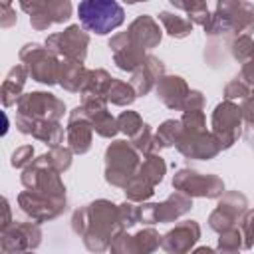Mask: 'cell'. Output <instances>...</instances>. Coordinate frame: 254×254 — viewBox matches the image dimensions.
<instances>
[{"instance_id": "cell-1", "label": "cell", "mask_w": 254, "mask_h": 254, "mask_svg": "<svg viewBox=\"0 0 254 254\" xmlns=\"http://www.w3.org/2000/svg\"><path fill=\"white\" fill-rule=\"evenodd\" d=\"M71 222L73 230L85 238V246L89 250H99L97 240H103L105 246L111 244V240H115L125 228L119 206L111 204L109 200H95L85 208L75 210Z\"/></svg>"}, {"instance_id": "cell-2", "label": "cell", "mask_w": 254, "mask_h": 254, "mask_svg": "<svg viewBox=\"0 0 254 254\" xmlns=\"http://www.w3.org/2000/svg\"><path fill=\"white\" fill-rule=\"evenodd\" d=\"M64 111H65V107L56 95L44 93V91H34V93L22 95L18 99L16 125L22 133H30L32 121H58L64 115Z\"/></svg>"}, {"instance_id": "cell-3", "label": "cell", "mask_w": 254, "mask_h": 254, "mask_svg": "<svg viewBox=\"0 0 254 254\" xmlns=\"http://www.w3.org/2000/svg\"><path fill=\"white\" fill-rule=\"evenodd\" d=\"M77 16L85 30L99 36L113 32L125 20V12L117 0H81L77 6Z\"/></svg>"}, {"instance_id": "cell-4", "label": "cell", "mask_w": 254, "mask_h": 254, "mask_svg": "<svg viewBox=\"0 0 254 254\" xmlns=\"http://www.w3.org/2000/svg\"><path fill=\"white\" fill-rule=\"evenodd\" d=\"M139 171V153L127 141H115L105 151V181L125 189L131 177Z\"/></svg>"}, {"instance_id": "cell-5", "label": "cell", "mask_w": 254, "mask_h": 254, "mask_svg": "<svg viewBox=\"0 0 254 254\" xmlns=\"http://www.w3.org/2000/svg\"><path fill=\"white\" fill-rule=\"evenodd\" d=\"M48 48H42L38 44H26L20 50V60L24 62L28 73L42 83H58L60 79V62L54 58Z\"/></svg>"}, {"instance_id": "cell-6", "label": "cell", "mask_w": 254, "mask_h": 254, "mask_svg": "<svg viewBox=\"0 0 254 254\" xmlns=\"http://www.w3.org/2000/svg\"><path fill=\"white\" fill-rule=\"evenodd\" d=\"M212 133L222 149L232 147L242 135V109L230 99L216 105L212 113Z\"/></svg>"}, {"instance_id": "cell-7", "label": "cell", "mask_w": 254, "mask_h": 254, "mask_svg": "<svg viewBox=\"0 0 254 254\" xmlns=\"http://www.w3.org/2000/svg\"><path fill=\"white\" fill-rule=\"evenodd\" d=\"M173 187L187 192L189 196H206V198H216L224 190V183L216 175H200L190 169L179 171L173 179Z\"/></svg>"}, {"instance_id": "cell-8", "label": "cell", "mask_w": 254, "mask_h": 254, "mask_svg": "<svg viewBox=\"0 0 254 254\" xmlns=\"http://www.w3.org/2000/svg\"><path fill=\"white\" fill-rule=\"evenodd\" d=\"M87 44L89 38L83 30H79V26H69L62 34H52L46 40V48L52 54L64 56V60H77V62L85 60Z\"/></svg>"}, {"instance_id": "cell-9", "label": "cell", "mask_w": 254, "mask_h": 254, "mask_svg": "<svg viewBox=\"0 0 254 254\" xmlns=\"http://www.w3.org/2000/svg\"><path fill=\"white\" fill-rule=\"evenodd\" d=\"M18 202L22 206V210L26 214H30L34 220H50L56 218L64 208H65V198H56V196H48L44 192L32 190L28 189L26 192H22L18 196Z\"/></svg>"}, {"instance_id": "cell-10", "label": "cell", "mask_w": 254, "mask_h": 254, "mask_svg": "<svg viewBox=\"0 0 254 254\" xmlns=\"http://www.w3.org/2000/svg\"><path fill=\"white\" fill-rule=\"evenodd\" d=\"M177 149L181 155L189 159H206V161L216 157L222 151L214 133H208V131H194V133L185 131L181 141L177 143Z\"/></svg>"}, {"instance_id": "cell-11", "label": "cell", "mask_w": 254, "mask_h": 254, "mask_svg": "<svg viewBox=\"0 0 254 254\" xmlns=\"http://www.w3.org/2000/svg\"><path fill=\"white\" fill-rule=\"evenodd\" d=\"M109 48L113 52V60L117 64L119 69L123 71H135L137 67H141L147 60L145 56V50L141 46H137L127 32H121V34H115L109 42Z\"/></svg>"}, {"instance_id": "cell-12", "label": "cell", "mask_w": 254, "mask_h": 254, "mask_svg": "<svg viewBox=\"0 0 254 254\" xmlns=\"http://www.w3.org/2000/svg\"><path fill=\"white\" fill-rule=\"evenodd\" d=\"M248 206V200L244 194L240 192H228L216 206V210L210 214L208 222H210V228L216 230V232H224L228 228L234 226V222L244 214Z\"/></svg>"}, {"instance_id": "cell-13", "label": "cell", "mask_w": 254, "mask_h": 254, "mask_svg": "<svg viewBox=\"0 0 254 254\" xmlns=\"http://www.w3.org/2000/svg\"><path fill=\"white\" fill-rule=\"evenodd\" d=\"M91 123L89 119L81 113L79 107H75L71 113H69V121H67V129H65V135H67V145L73 153L77 155H83L89 151L91 147Z\"/></svg>"}, {"instance_id": "cell-14", "label": "cell", "mask_w": 254, "mask_h": 254, "mask_svg": "<svg viewBox=\"0 0 254 254\" xmlns=\"http://www.w3.org/2000/svg\"><path fill=\"white\" fill-rule=\"evenodd\" d=\"M198 236H200L198 224L194 220H185L163 236L161 246L167 252H185L198 240Z\"/></svg>"}, {"instance_id": "cell-15", "label": "cell", "mask_w": 254, "mask_h": 254, "mask_svg": "<svg viewBox=\"0 0 254 254\" xmlns=\"http://www.w3.org/2000/svg\"><path fill=\"white\" fill-rule=\"evenodd\" d=\"M190 93L187 81L179 75H163L157 83V97L169 109H183L187 95Z\"/></svg>"}, {"instance_id": "cell-16", "label": "cell", "mask_w": 254, "mask_h": 254, "mask_svg": "<svg viewBox=\"0 0 254 254\" xmlns=\"http://www.w3.org/2000/svg\"><path fill=\"white\" fill-rule=\"evenodd\" d=\"M165 75V65L161 60L153 58V56H147L145 64L141 67H137L133 71V77H131V85L135 87L137 95H147L155 83H159V79Z\"/></svg>"}, {"instance_id": "cell-17", "label": "cell", "mask_w": 254, "mask_h": 254, "mask_svg": "<svg viewBox=\"0 0 254 254\" xmlns=\"http://www.w3.org/2000/svg\"><path fill=\"white\" fill-rule=\"evenodd\" d=\"M127 34L143 50H153L161 42V28H159V24L151 16H147V14L139 16L135 22H131Z\"/></svg>"}, {"instance_id": "cell-18", "label": "cell", "mask_w": 254, "mask_h": 254, "mask_svg": "<svg viewBox=\"0 0 254 254\" xmlns=\"http://www.w3.org/2000/svg\"><path fill=\"white\" fill-rule=\"evenodd\" d=\"M190 208H192V198L187 192L177 190L165 202L155 204V222H171L183 216L185 212H189Z\"/></svg>"}, {"instance_id": "cell-19", "label": "cell", "mask_w": 254, "mask_h": 254, "mask_svg": "<svg viewBox=\"0 0 254 254\" xmlns=\"http://www.w3.org/2000/svg\"><path fill=\"white\" fill-rule=\"evenodd\" d=\"M87 77V69L83 67V62L77 60H64L60 64V79L58 83L67 91H81Z\"/></svg>"}, {"instance_id": "cell-20", "label": "cell", "mask_w": 254, "mask_h": 254, "mask_svg": "<svg viewBox=\"0 0 254 254\" xmlns=\"http://www.w3.org/2000/svg\"><path fill=\"white\" fill-rule=\"evenodd\" d=\"M26 75H28L26 65H16V67L10 69V73L6 75L4 83H2V103H4V107L16 103V99L20 97V91L26 83Z\"/></svg>"}, {"instance_id": "cell-21", "label": "cell", "mask_w": 254, "mask_h": 254, "mask_svg": "<svg viewBox=\"0 0 254 254\" xmlns=\"http://www.w3.org/2000/svg\"><path fill=\"white\" fill-rule=\"evenodd\" d=\"M30 133L50 147H58L64 141V129L60 127L58 121H32Z\"/></svg>"}, {"instance_id": "cell-22", "label": "cell", "mask_w": 254, "mask_h": 254, "mask_svg": "<svg viewBox=\"0 0 254 254\" xmlns=\"http://www.w3.org/2000/svg\"><path fill=\"white\" fill-rule=\"evenodd\" d=\"M169 2L175 8L185 10L192 24H200L204 28L208 24V20H210L208 8H206V0H169Z\"/></svg>"}, {"instance_id": "cell-23", "label": "cell", "mask_w": 254, "mask_h": 254, "mask_svg": "<svg viewBox=\"0 0 254 254\" xmlns=\"http://www.w3.org/2000/svg\"><path fill=\"white\" fill-rule=\"evenodd\" d=\"M113 77L105 71V69H95V71H87V77H85V83L81 87V95L87 97V95H105L109 85H111Z\"/></svg>"}, {"instance_id": "cell-24", "label": "cell", "mask_w": 254, "mask_h": 254, "mask_svg": "<svg viewBox=\"0 0 254 254\" xmlns=\"http://www.w3.org/2000/svg\"><path fill=\"white\" fill-rule=\"evenodd\" d=\"M105 97H107V101H111L113 105H121V107H123V105H131V103L135 101L137 91H135V87H133L131 83H125V81L113 77V81H111V85H109Z\"/></svg>"}, {"instance_id": "cell-25", "label": "cell", "mask_w": 254, "mask_h": 254, "mask_svg": "<svg viewBox=\"0 0 254 254\" xmlns=\"http://www.w3.org/2000/svg\"><path fill=\"white\" fill-rule=\"evenodd\" d=\"M159 20L163 22V26H165V30L169 32V36H173V38H187L190 32H192V22L190 20H187V18H183V16H175V14H171V12H161L159 14Z\"/></svg>"}, {"instance_id": "cell-26", "label": "cell", "mask_w": 254, "mask_h": 254, "mask_svg": "<svg viewBox=\"0 0 254 254\" xmlns=\"http://www.w3.org/2000/svg\"><path fill=\"white\" fill-rule=\"evenodd\" d=\"M153 189H155V185H153L151 181H147L141 173H135V175L131 177V181L127 183L125 192H127V198H129V200H133V202H143V200H147V198L153 194Z\"/></svg>"}, {"instance_id": "cell-27", "label": "cell", "mask_w": 254, "mask_h": 254, "mask_svg": "<svg viewBox=\"0 0 254 254\" xmlns=\"http://www.w3.org/2000/svg\"><path fill=\"white\" fill-rule=\"evenodd\" d=\"M89 123H91V127L95 129V133L101 135V137H113V135L119 131L117 119L111 117V113H109L107 109H101V111L93 113V115L89 117Z\"/></svg>"}, {"instance_id": "cell-28", "label": "cell", "mask_w": 254, "mask_h": 254, "mask_svg": "<svg viewBox=\"0 0 254 254\" xmlns=\"http://www.w3.org/2000/svg\"><path fill=\"white\" fill-rule=\"evenodd\" d=\"M165 171H167L165 161H163L159 155L153 153V155H147V159L143 161V165H139V171H137V173H141L147 181H151L153 185H157V183L163 181Z\"/></svg>"}, {"instance_id": "cell-29", "label": "cell", "mask_w": 254, "mask_h": 254, "mask_svg": "<svg viewBox=\"0 0 254 254\" xmlns=\"http://www.w3.org/2000/svg\"><path fill=\"white\" fill-rule=\"evenodd\" d=\"M183 133H185L183 121L169 119V121H165V123L157 129V139H159L161 147H171V145H177V143L181 141Z\"/></svg>"}, {"instance_id": "cell-30", "label": "cell", "mask_w": 254, "mask_h": 254, "mask_svg": "<svg viewBox=\"0 0 254 254\" xmlns=\"http://www.w3.org/2000/svg\"><path fill=\"white\" fill-rule=\"evenodd\" d=\"M131 143H133L135 149H137L139 153H143V155H153L155 151L161 149V143H159V139H157V133H153L147 123H145L143 129L131 139Z\"/></svg>"}, {"instance_id": "cell-31", "label": "cell", "mask_w": 254, "mask_h": 254, "mask_svg": "<svg viewBox=\"0 0 254 254\" xmlns=\"http://www.w3.org/2000/svg\"><path fill=\"white\" fill-rule=\"evenodd\" d=\"M117 125H119V131H123L127 137H135L141 129H143V119L139 117V113L135 111H123L119 117H117Z\"/></svg>"}, {"instance_id": "cell-32", "label": "cell", "mask_w": 254, "mask_h": 254, "mask_svg": "<svg viewBox=\"0 0 254 254\" xmlns=\"http://www.w3.org/2000/svg\"><path fill=\"white\" fill-rule=\"evenodd\" d=\"M161 236L153 230V228H145V230H141L139 234H135L133 236V248L135 250H143V252H151V250H155V248H159V244H161V240H159Z\"/></svg>"}, {"instance_id": "cell-33", "label": "cell", "mask_w": 254, "mask_h": 254, "mask_svg": "<svg viewBox=\"0 0 254 254\" xmlns=\"http://www.w3.org/2000/svg\"><path fill=\"white\" fill-rule=\"evenodd\" d=\"M242 238H244V234H242V228L238 230L236 226H232V228H228V230H224V232H220V242H218V250H238V248H244V244H242Z\"/></svg>"}, {"instance_id": "cell-34", "label": "cell", "mask_w": 254, "mask_h": 254, "mask_svg": "<svg viewBox=\"0 0 254 254\" xmlns=\"http://www.w3.org/2000/svg\"><path fill=\"white\" fill-rule=\"evenodd\" d=\"M183 127L189 133L194 131H206V123H204V113L200 109H187L183 115Z\"/></svg>"}, {"instance_id": "cell-35", "label": "cell", "mask_w": 254, "mask_h": 254, "mask_svg": "<svg viewBox=\"0 0 254 254\" xmlns=\"http://www.w3.org/2000/svg\"><path fill=\"white\" fill-rule=\"evenodd\" d=\"M252 48H254V42L250 40V36L248 34H238V38L232 44V56H234V60H238V62L244 64L250 58Z\"/></svg>"}, {"instance_id": "cell-36", "label": "cell", "mask_w": 254, "mask_h": 254, "mask_svg": "<svg viewBox=\"0 0 254 254\" xmlns=\"http://www.w3.org/2000/svg\"><path fill=\"white\" fill-rule=\"evenodd\" d=\"M46 6H48V10H50V14H52L56 24H62V22H65L71 16L69 0H48Z\"/></svg>"}, {"instance_id": "cell-37", "label": "cell", "mask_w": 254, "mask_h": 254, "mask_svg": "<svg viewBox=\"0 0 254 254\" xmlns=\"http://www.w3.org/2000/svg\"><path fill=\"white\" fill-rule=\"evenodd\" d=\"M242 109V125L246 127V139L254 145V97H246Z\"/></svg>"}, {"instance_id": "cell-38", "label": "cell", "mask_w": 254, "mask_h": 254, "mask_svg": "<svg viewBox=\"0 0 254 254\" xmlns=\"http://www.w3.org/2000/svg\"><path fill=\"white\" fill-rule=\"evenodd\" d=\"M71 149H64V147H52V151L48 153L50 155V159H52V163H54V167L62 173V171H65V169H69V165H71Z\"/></svg>"}, {"instance_id": "cell-39", "label": "cell", "mask_w": 254, "mask_h": 254, "mask_svg": "<svg viewBox=\"0 0 254 254\" xmlns=\"http://www.w3.org/2000/svg\"><path fill=\"white\" fill-rule=\"evenodd\" d=\"M250 95V89H248V83H244L240 77L238 79H232L226 87H224V97L226 99H246Z\"/></svg>"}, {"instance_id": "cell-40", "label": "cell", "mask_w": 254, "mask_h": 254, "mask_svg": "<svg viewBox=\"0 0 254 254\" xmlns=\"http://www.w3.org/2000/svg\"><path fill=\"white\" fill-rule=\"evenodd\" d=\"M119 214H121V220H123V226L125 228H129V226H133V224L139 222V206H135L133 200L119 204Z\"/></svg>"}, {"instance_id": "cell-41", "label": "cell", "mask_w": 254, "mask_h": 254, "mask_svg": "<svg viewBox=\"0 0 254 254\" xmlns=\"http://www.w3.org/2000/svg\"><path fill=\"white\" fill-rule=\"evenodd\" d=\"M30 24H32L36 30H46L50 24H54V18H52L48 6L42 8V10H38L36 14H32V16H30Z\"/></svg>"}, {"instance_id": "cell-42", "label": "cell", "mask_w": 254, "mask_h": 254, "mask_svg": "<svg viewBox=\"0 0 254 254\" xmlns=\"http://www.w3.org/2000/svg\"><path fill=\"white\" fill-rule=\"evenodd\" d=\"M32 155H34L32 145H24V147H20V149L14 151V155H12V165H14V167H24V165L30 163Z\"/></svg>"}, {"instance_id": "cell-43", "label": "cell", "mask_w": 254, "mask_h": 254, "mask_svg": "<svg viewBox=\"0 0 254 254\" xmlns=\"http://www.w3.org/2000/svg\"><path fill=\"white\" fill-rule=\"evenodd\" d=\"M242 234L246 238V248H250V244L254 240V210L248 212V216L242 220Z\"/></svg>"}, {"instance_id": "cell-44", "label": "cell", "mask_w": 254, "mask_h": 254, "mask_svg": "<svg viewBox=\"0 0 254 254\" xmlns=\"http://www.w3.org/2000/svg\"><path fill=\"white\" fill-rule=\"evenodd\" d=\"M202 105H204L202 93H200V91H190V93L187 95V101H185L183 111H187V109H202Z\"/></svg>"}, {"instance_id": "cell-45", "label": "cell", "mask_w": 254, "mask_h": 254, "mask_svg": "<svg viewBox=\"0 0 254 254\" xmlns=\"http://www.w3.org/2000/svg\"><path fill=\"white\" fill-rule=\"evenodd\" d=\"M18 2H20V8L32 16V14H36L38 10L46 8V2H48V0H18Z\"/></svg>"}, {"instance_id": "cell-46", "label": "cell", "mask_w": 254, "mask_h": 254, "mask_svg": "<svg viewBox=\"0 0 254 254\" xmlns=\"http://www.w3.org/2000/svg\"><path fill=\"white\" fill-rule=\"evenodd\" d=\"M4 10V20H2V28H10L14 22H16V16H12V10L10 6H2Z\"/></svg>"}, {"instance_id": "cell-47", "label": "cell", "mask_w": 254, "mask_h": 254, "mask_svg": "<svg viewBox=\"0 0 254 254\" xmlns=\"http://www.w3.org/2000/svg\"><path fill=\"white\" fill-rule=\"evenodd\" d=\"M123 2H127V4H135V2H147V0H123Z\"/></svg>"}, {"instance_id": "cell-48", "label": "cell", "mask_w": 254, "mask_h": 254, "mask_svg": "<svg viewBox=\"0 0 254 254\" xmlns=\"http://www.w3.org/2000/svg\"><path fill=\"white\" fill-rule=\"evenodd\" d=\"M252 97H254V85H252Z\"/></svg>"}]
</instances>
